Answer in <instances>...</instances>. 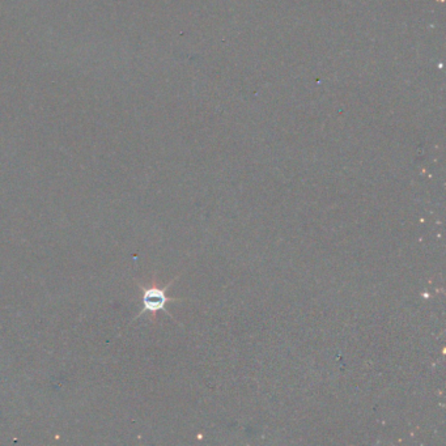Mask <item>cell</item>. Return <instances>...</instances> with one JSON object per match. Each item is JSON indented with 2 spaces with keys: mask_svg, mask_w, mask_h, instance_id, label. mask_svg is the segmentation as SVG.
Here are the masks:
<instances>
[{
  "mask_svg": "<svg viewBox=\"0 0 446 446\" xmlns=\"http://www.w3.org/2000/svg\"><path fill=\"white\" fill-rule=\"evenodd\" d=\"M175 280H177V277H174L172 281H169L165 287H160L155 276H153L152 281H151V284L150 285H147V287L139 283V287H140L141 292H143V300H141V301H143V309L140 310V313H137V316L135 317V319H137L139 317L143 316L144 313H150L151 319L155 322L157 318V313L161 312V310L170 316V313L168 312V310H165L166 304L173 303V301H181V300L173 299V297H169L166 294V292H168V289L170 288V285H172Z\"/></svg>",
  "mask_w": 446,
  "mask_h": 446,
  "instance_id": "6da1fadb",
  "label": "cell"
}]
</instances>
